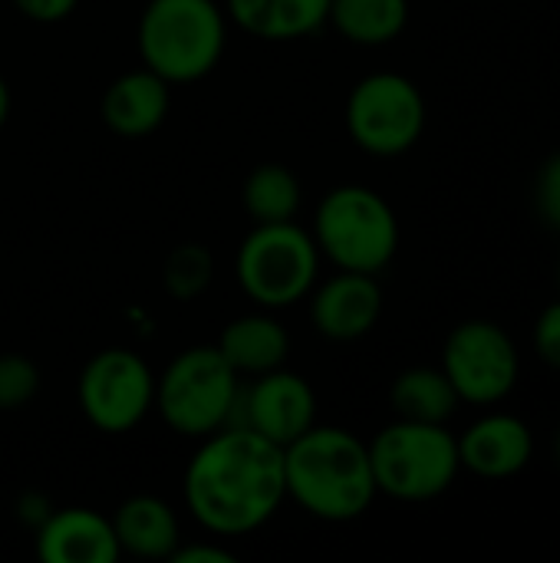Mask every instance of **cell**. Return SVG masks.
Returning <instances> with one entry per match:
<instances>
[{"label": "cell", "instance_id": "6da1fadb", "mask_svg": "<svg viewBox=\"0 0 560 563\" xmlns=\"http://www.w3.org/2000/svg\"><path fill=\"white\" fill-rule=\"evenodd\" d=\"M284 498V449L244 426L205 435L185 472L188 511L211 534H251L274 518Z\"/></svg>", "mask_w": 560, "mask_h": 563}, {"label": "cell", "instance_id": "7a4b0ae2", "mask_svg": "<svg viewBox=\"0 0 560 563\" xmlns=\"http://www.w3.org/2000/svg\"><path fill=\"white\" fill-rule=\"evenodd\" d=\"M284 482L287 495L320 521H353L376 498L370 445L337 426H310L284 445Z\"/></svg>", "mask_w": 560, "mask_h": 563}, {"label": "cell", "instance_id": "3957f363", "mask_svg": "<svg viewBox=\"0 0 560 563\" xmlns=\"http://www.w3.org/2000/svg\"><path fill=\"white\" fill-rule=\"evenodd\" d=\"M139 53L172 82L208 76L224 53V13L215 0H149L139 20Z\"/></svg>", "mask_w": 560, "mask_h": 563}, {"label": "cell", "instance_id": "277c9868", "mask_svg": "<svg viewBox=\"0 0 560 563\" xmlns=\"http://www.w3.org/2000/svg\"><path fill=\"white\" fill-rule=\"evenodd\" d=\"M376 492L396 501H432L446 495L462 468L459 439L436 422L399 419L370 445Z\"/></svg>", "mask_w": 560, "mask_h": 563}, {"label": "cell", "instance_id": "5b68a950", "mask_svg": "<svg viewBox=\"0 0 560 563\" xmlns=\"http://www.w3.org/2000/svg\"><path fill=\"white\" fill-rule=\"evenodd\" d=\"M314 241L340 271L380 274L399 247V224L383 195L363 185H343L320 201Z\"/></svg>", "mask_w": 560, "mask_h": 563}, {"label": "cell", "instance_id": "8992f818", "mask_svg": "<svg viewBox=\"0 0 560 563\" xmlns=\"http://www.w3.org/2000/svg\"><path fill=\"white\" fill-rule=\"evenodd\" d=\"M238 389V373L218 346H191L168 363L155 386V406L172 432L205 439L228 426Z\"/></svg>", "mask_w": 560, "mask_h": 563}, {"label": "cell", "instance_id": "52a82bcc", "mask_svg": "<svg viewBox=\"0 0 560 563\" xmlns=\"http://www.w3.org/2000/svg\"><path fill=\"white\" fill-rule=\"evenodd\" d=\"M320 247L294 221L257 224L238 247V284L241 290L267 307H290L304 300L317 284Z\"/></svg>", "mask_w": 560, "mask_h": 563}, {"label": "cell", "instance_id": "ba28073f", "mask_svg": "<svg viewBox=\"0 0 560 563\" xmlns=\"http://www.w3.org/2000/svg\"><path fill=\"white\" fill-rule=\"evenodd\" d=\"M347 129L363 152L403 155L426 129V102L413 79L399 73H373L360 79L347 99Z\"/></svg>", "mask_w": 560, "mask_h": 563}, {"label": "cell", "instance_id": "9c48e42d", "mask_svg": "<svg viewBox=\"0 0 560 563\" xmlns=\"http://www.w3.org/2000/svg\"><path fill=\"white\" fill-rule=\"evenodd\" d=\"M79 406L99 432L122 435L135 429L155 406L152 369L139 353L125 346H109L83 366Z\"/></svg>", "mask_w": 560, "mask_h": 563}, {"label": "cell", "instance_id": "30bf717a", "mask_svg": "<svg viewBox=\"0 0 560 563\" xmlns=\"http://www.w3.org/2000/svg\"><path fill=\"white\" fill-rule=\"evenodd\" d=\"M518 350L512 336L488 323L469 320L452 330L442 353V373L455 386L462 402L472 406H495L502 402L518 383Z\"/></svg>", "mask_w": 560, "mask_h": 563}, {"label": "cell", "instance_id": "8fae6325", "mask_svg": "<svg viewBox=\"0 0 560 563\" xmlns=\"http://www.w3.org/2000/svg\"><path fill=\"white\" fill-rule=\"evenodd\" d=\"M317 419V396L297 373H261L251 389H238L228 426H244L277 442L281 449L300 439Z\"/></svg>", "mask_w": 560, "mask_h": 563}, {"label": "cell", "instance_id": "7c38bea8", "mask_svg": "<svg viewBox=\"0 0 560 563\" xmlns=\"http://www.w3.org/2000/svg\"><path fill=\"white\" fill-rule=\"evenodd\" d=\"M383 313V290L373 274L343 271L320 284L310 300L314 327L330 340H360L366 336Z\"/></svg>", "mask_w": 560, "mask_h": 563}, {"label": "cell", "instance_id": "4fadbf2b", "mask_svg": "<svg viewBox=\"0 0 560 563\" xmlns=\"http://www.w3.org/2000/svg\"><path fill=\"white\" fill-rule=\"evenodd\" d=\"M36 554L46 563H116L122 548L109 518L89 508H63L40 525Z\"/></svg>", "mask_w": 560, "mask_h": 563}, {"label": "cell", "instance_id": "5bb4252c", "mask_svg": "<svg viewBox=\"0 0 560 563\" xmlns=\"http://www.w3.org/2000/svg\"><path fill=\"white\" fill-rule=\"evenodd\" d=\"M535 455L531 429L515 416H485L459 439V462L479 478L502 482L528 468Z\"/></svg>", "mask_w": 560, "mask_h": 563}, {"label": "cell", "instance_id": "9a60e30c", "mask_svg": "<svg viewBox=\"0 0 560 563\" xmlns=\"http://www.w3.org/2000/svg\"><path fill=\"white\" fill-rule=\"evenodd\" d=\"M168 115V82L145 69L119 76L102 96V122L119 135H149Z\"/></svg>", "mask_w": 560, "mask_h": 563}, {"label": "cell", "instance_id": "2e32d148", "mask_svg": "<svg viewBox=\"0 0 560 563\" xmlns=\"http://www.w3.org/2000/svg\"><path fill=\"white\" fill-rule=\"evenodd\" d=\"M112 531L122 554L145 561H168L178 548V518L175 511L152 495H135L119 505L112 515Z\"/></svg>", "mask_w": 560, "mask_h": 563}, {"label": "cell", "instance_id": "e0dca14e", "mask_svg": "<svg viewBox=\"0 0 560 563\" xmlns=\"http://www.w3.org/2000/svg\"><path fill=\"white\" fill-rule=\"evenodd\" d=\"M228 13L251 36L297 40L330 20V0H228Z\"/></svg>", "mask_w": 560, "mask_h": 563}, {"label": "cell", "instance_id": "ac0fdd59", "mask_svg": "<svg viewBox=\"0 0 560 563\" xmlns=\"http://www.w3.org/2000/svg\"><path fill=\"white\" fill-rule=\"evenodd\" d=\"M218 350L238 376L241 373L261 376V373L281 369V363L287 360V350H290V336L277 320H271L264 313H251V317L231 320L221 330Z\"/></svg>", "mask_w": 560, "mask_h": 563}, {"label": "cell", "instance_id": "d6986e66", "mask_svg": "<svg viewBox=\"0 0 560 563\" xmlns=\"http://www.w3.org/2000/svg\"><path fill=\"white\" fill-rule=\"evenodd\" d=\"M389 402H393V409H396L399 419L446 426V419L455 416V409H459L462 399H459L455 386L449 383V376L442 369L419 366V369H406L393 383Z\"/></svg>", "mask_w": 560, "mask_h": 563}, {"label": "cell", "instance_id": "ffe728a7", "mask_svg": "<svg viewBox=\"0 0 560 563\" xmlns=\"http://www.w3.org/2000/svg\"><path fill=\"white\" fill-rule=\"evenodd\" d=\"M333 26L363 46H383L406 30L409 3L406 0H330Z\"/></svg>", "mask_w": 560, "mask_h": 563}, {"label": "cell", "instance_id": "44dd1931", "mask_svg": "<svg viewBox=\"0 0 560 563\" xmlns=\"http://www.w3.org/2000/svg\"><path fill=\"white\" fill-rule=\"evenodd\" d=\"M244 208L257 224L290 221L300 208V181L287 165H257L244 181Z\"/></svg>", "mask_w": 560, "mask_h": 563}, {"label": "cell", "instance_id": "7402d4cb", "mask_svg": "<svg viewBox=\"0 0 560 563\" xmlns=\"http://www.w3.org/2000/svg\"><path fill=\"white\" fill-rule=\"evenodd\" d=\"M215 261L201 244H182L165 261V290L175 300H195L211 280Z\"/></svg>", "mask_w": 560, "mask_h": 563}, {"label": "cell", "instance_id": "603a6c76", "mask_svg": "<svg viewBox=\"0 0 560 563\" xmlns=\"http://www.w3.org/2000/svg\"><path fill=\"white\" fill-rule=\"evenodd\" d=\"M40 389V369L17 353L0 356V412L23 409Z\"/></svg>", "mask_w": 560, "mask_h": 563}, {"label": "cell", "instance_id": "cb8c5ba5", "mask_svg": "<svg viewBox=\"0 0 560 563\" xmlns=\"http://www.w3.org/2000/svg\"><path fill=\"white\" fill-rule=\"evenodd\" d=\"M535 195H538L541 218L560 231V152L545 162V168L538 175V191Z\"/></svg>", "mask_w": 560, "mask_h": 563}, {"label": "cell", "instance_id": "d4e9b609", "mask_svg": "<svg viewBox=\"0 0 560 563\" xmlns=\"http://www.w3.org/2000/svg\"><path fill=\"white\" fill-rule=\"evenodd\" d=\"M535 350L538 356L560 369V300L551 303L541 317H538V327H535Z\"/></svg>", "mask_w": 560, "mask_h": 563}, {"label": "cell", "instance_id": "484cf974", "mask_svg": "<svg viewBox=\"0 0 560 563\" xmlns=\"http://www.w3.org/2000/svg\"><path fill=\"white\" fill-rule=\"evenodd\" d=\"M17 10L30 20H40V23H56L63 16H69L76 10L79 0H13Z\"/></svg>", "mask_w": 560, "mask_h": 563}, {"label": "cell", "instance_id": "4316f807", "mask_svg": "<svg viewBox=\"0 0 560 563\" xmlns=\"http://www.w3.org/2000/svg\"><path fill=\"white\" fill-rule=\"evenodd\" d=\"M172 563H234L231 551H221L215 544H188V548H175V554L168 558Z\"/></svg>", "mask_w": 560, "mask_h": 563}, {"label": "cell", "instance_id": "83f0119b", "mask_svg": "<svg viewBox=\"0 0 560 563\" xmlns=\"http://www.w3.org/2000/svg\"><path fill=\"white\" fill-rule=\"evenodd\" d=\"M7 115H10V89H7V79L0 76V129H3Z\"/></svg>", "mask_w": 560, "mask_h": 563}, {"label": "cell", "instance_id": "f1b7e54d", "mask_svg": "<svg viewBox=\"0 0 560 563\" xmlns=\"http://www.w3.org/2000/svg\"><path fill=\"white\" fill-rule=\"evenodd\" d=\"M554 459H558V465H560V429H558V439H554Z\"/></svg>", "mask_w": 560, "mask_h": 563}, {"label": "cell", "instance_id": "f546056e", "mask_svg": "<svg viewBox=\"0 0 560 563\" xmlns=\"http://www.w3.org/2000/svg\"><path fill=\"white\" fill-rule=\"evenodd\" d=\"M558 284H560V267H558Z\"/></svg>", "mask_w": 560, "mask_h": 563}]
</instances>
